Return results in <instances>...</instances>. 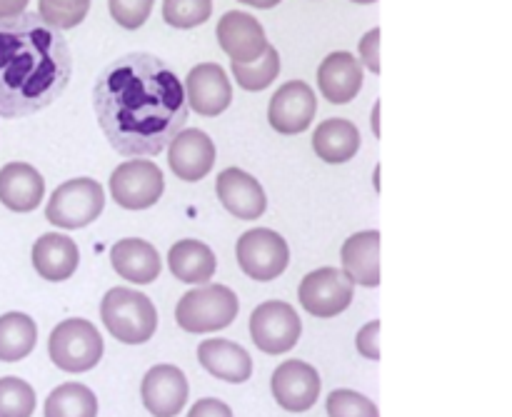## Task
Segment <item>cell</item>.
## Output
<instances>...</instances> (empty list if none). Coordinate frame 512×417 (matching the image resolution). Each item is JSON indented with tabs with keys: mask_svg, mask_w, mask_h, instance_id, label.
Wrapping results in <instances>:
<instances>
[{
	"mask_svg": "<svg viewBox=\"0 0 512 417\" xmlns=\"http://www.w3.org/2000/svg\"><path fill=\"white\" fill-rule=\"evenodd\" d=\"M313 150L325 163H348L360 150V130L345 118H330L315 128Z\"/></svg>",
	"mask_w": 512,
	"mask_h": 417,
	"instance_id": "cell-25",
	"label": "cell"
},
{
	"mask_svg": "<svg viewBox=\"0 0 512 417\" xmlns=\"http://www.w3.org/2000/svg\"><path fill=\"white\" fill-rule=\"evenodd\" d=\"M185 98L188 108H193L198 115L215 118L225 113L228 105L233 103V85H230L228 73L218 63H200L185 78Z\"/></svg>",
	"mask_w": 512,
	"mask_h": 417,
	"instance_id": "cell-13",
	"label": "cell"
},
{
	"mask_svg": "<svg viewBox=\"0 0 512 417\" xmlns=\"http://www.w3.org/2000/svg\"><path fill=\"white\" fill-rule=\"evenodd\" d=\"M100 318L108 333L125 345H143L158 330V310L148 295L133 288H113L100 303Z\"/></svg>",
	"mask_w": 512,
	"mask_h": 417,
	"instance_id": "cell-3",
	"label": "cell"
},
{
	"mask_svg": "<svg viewBox=\"0 0 512 417\" xmlns=\"http://www.w3.org/2000/svg\"><path fill=\"white\" fill-rule=\"evenodd\" d=\"M218 200L233 218L258 220L268 208V198L258 180L240 168H228L215 180Z\"/></svg>",
	"mask_w": 512,
	"mask_h": 417,
	"instance_id": "cell-17",
	"label": "cell"
},
{
	"mask_svg": "<svg viewBox=\"0 0 512 417\" xmlns=\"http://www.w3.org/2000/svg\"><path fill=\"white\" fill-rule=\"evenodd\" d=\"M155 0H108V10L118 25L128 30L143 28L153 13Z\"/></svg>",
	"mask_w": 512,
	"mask_h": 417,
	"instance_id": "cell-33",
	"label": "cell"
},
{
	"mask_svg": "<svg viewBox=\"0 0 512 417\" xmlns=\"http://www.w3.org/2000/svg\"><path fill=\"white\" fill-rule=\"evenodd\" d=\"M80 253L78 245L60 233H45L33 245V268L35 273L50 283H63L73 278L78 270Z\"/></svg>",
	"mask_w": 512,
	"mask_h": 417,
	"instance_id": "cell-21",
	"label": "cell"
},
{
	"mask_svg": "<svg viewBox=\"0 0 512 417\" xmlns=\"http://www.w3.org/2000/svg\"><path fill=\"white\" fill-rule=\"evenodd\" d=\"M110 263L113 270L123 280H130L135 285H148L153 280H158L163 263H160V255L148 240L140 238H125L110 248Z\"/></svg>",
	"mask_w": 512,
	"mask_h": 417,
	"instance_id": "cell-23",
	"label": "cell"
},
{
	"mask_svg": "<svg viewBox=\"0 0 512 417\" xmlns=\"http://www.w3.org/2000/svg\"><path fill=\"white\" fill-rule=\"evenodd\" d=\"M25 5H28V0H0V20L25 13Z\"/></svg>",
	"mask_w": 512,
	"mask_h": 417,
	"instance_id": "cell-37",
	"label": "cell"
},
{
	"mask_svg": "<svg viewBox=\"0 0 512 417\" xmlns=\"http://www.w3.org/2000/svg\"><path fill=\"white\" fill-rule=\"evenodd\" d=\"M300 333H303V323L298 313L293 305L283 300H268L250 315V338L255 348L268 355L290 353L298 345Z\"/></svg>",
	"mask_w": 512,
	"mask_h": 417,
	"instance_id": "cell-9",
	"label": "cell"
},
{
	"mask_svg": "<svg viewBox=\"0 0 512 417\" xmlns=\"http://www.w3.org/2000/svg\"><path fill=\"white\" fill-rule=\"evenodd\" d=\"M103 338L90 320L70 318L53 328L48 340V355L55 368L65 373H88L103 358Z\"/></svg>",
	"mask_w": 512,
	"mask_h": 417,
	"instance_id": "cell-5",
	"label": "cell"
},
{
	"mask_svg": "<svg viewBox=\"0 0 512 417\" xmlns=\"http://www.w3.org/2000/svg\"><path fill=\"white\" fill-rule=\"evenodd\" d=\"M35 390L20 378H0V417H33Z\"/></svg>",
	"mask_w": 512,
	"mask_h": 417,
	"instance_id": "cell-29",
	"label": "cell"
},
{
	"mask_svg": "<svg viewBox=\"0 0 512 417\" xmlns=\"http://www.w3.org/2000/svg\"><path fill=\"white\" fill-rule=\"evenodd\" d=\"M360 60L368 65L373 73H380V28L368 30L360 40Z\"/></svg>",
	"mask_w": 512,
	"mask_h": 417,
	"instance_id": "cell-35",
	"label": "cell"
},
{
	"mask_svg": "<svg viewBox=\"0 0 512 417\" xmlns=\"http://www.w3.org/2000/svg\"><path fill=\"white\" fill-rule=\"evenodd\" d=\"M320 380L318 370L303 360H285L275 368L270 390H273L275 403L288 413H308L320 398Z\"/></svg>",
	"mask_w": 512,
	"mask_h": 417,
	"instance_id": "cell-11",
	"label": "cell"
},
{
	"mask_svg": "<svg viewBox=\"0 0 512 417\" xmlns=\"http://www.w3.org/2000/svg\"><path fill=\"white\" fill-rule=\"evenodd\" d=\"M233 68V78L238 80L240 88L245 90H265L280 73V55L273 45L265 48V53L258 60H250V63H230Z\"/></svg>",
	"mask_w": 512,
	"mask_h": 417,
	"instance_id": "cell-28",
	"label": "cell"
},
{
	"mask_svg": "<svg viewBox=\"0 0 512 417\" xmlns=\"http://www.w3.org/2000/svg\"><path fill=\"white\" fill-rule=\"evenodd\" d=\"M45 417H98V398L80 383L58 385L45 400Z\"/></svg>",
	"mask_w": 512,
	"mask_h": 417,
	"instance_id": "cell-27",
	"label": "cell"
},
{
	"mask_svg": "<svg viewBox=\"0 0 512 417\" xmlns=\"http://www.w3.org/2000/svg\"><path fill=\"white\" fill-rule=\"evenodd\" d=\"M93 110L115 153L155 158L185 128L190 108L183 83L165 60L128 53L98 75Z\"/></svg>",
	"mask_w": 512,
	"mask_h": 417,
	"instance_id": "cell-1",
	"label": "cell"
},
{
	"mask_svg": "<svg viewBox=\"0 0 512 417\" xmlns=\"http://www.w3.org/2000/svg\"><path fill=\"white\" fill-rule=\"evenodd\" d=\"M240 3L253 5V8H263V10H268V8H275V5H278L280 0H240Z\"/></svg>",
	"mask_w": 512,
	"mask_h": 417,
	"instance_id": "cell-38",
	"label": "cell"
},
{
	"mask_svg": "<svg viewBox=\"0 0 512 417\" xmlns=\"http://www.w3.org/2000/svg\"><path fill=\"white\" fill-rule=\"evenodd\" d=\"M318 110V98L313 88L303 80H290L275 90L268 105V123L280 135H298L310 128Z\"/></svg>",
	"mask_w": 512,
	"mask_h": 417,
	"instance_id": "cell-12",
	"label": "cell"
},
{
	"mask_svg": "<svg viewBox=\"0 0 512 417\" xmlns=\"http://www.w3.org/2000/svg\"><path fill=\"white\" fill-rule=\"evenodd\" d=\"M378 340H380V320H373V323H368L365 328H360L358 338H355V348H358V353L363 355V358L378 363L380 360Z\"/></svg>",
	"mask_w": 512,
	"mask_h": 417,
	"instance_id": "cell-34",
	"label": "cell"
},
{
	"mask_svg": "<svg viewBox=\"0 0 512 417\" xmlns=\"http://www.w3.org/2000/svg\"><path fill=\"white\" fill-rule=\"evenodd\" d=\"M218 43L230 58V63H250L258 60L268 48L265 30L253 15L243 10H230L218 23Z\"/></svg>",
	"mask_w": 512,
	"mask_h": 417,
	"instance_id": "cell-16",
	"label": "cell"
},
{
	"mask_svg": "<svg viewBox=\"0 0 512 417\" xmlns=\"http://www.w3.org/2000/svg\"><path fill=\"white\" fill-rule=\"evenodd\" d=\"M105 193L93 178H75L53 190L45 208V220L63 230H80L100 218Z\"/></svg>",
	"mask_w": 512,
	"mask_h": 417,
	"instance_id": "cell-6",
	"label": "cell"
},
{
	"mask_svg": "<svg viewBox=\"0 0 512 417\" xmlns=\"http://www.w3.org/2000/svg\"><path fill=\"white\" fill-rule=\"evenodd\" d=\"M73 55L58 28L38 13L0 20V118H28L63 95Z\"/></svg>",
	"mask_w": 512,
	"mask_h": 417,
	"instance_id": "cell-2",
	"label": "cell"
},
{
	"mask_svg": "<svg viewBox=\"0 0 512 417\" xmlns=\"http://www.w3.org/2000/svg\"><path fill=\"white\" fill-rule=\"evenodd\" d=\"M188 417H233V410H230L223 400L203 398L190 408Z\"/></svg>",
	"mask_w": 512,
	"mask_h": 417,
	"instance_id": "cell-36",
	"label": "cell"
},
{
	"mask_svg": "<svg viewBox=\"0 0 512 417\" xmlns=\"http://www.w3.org/2000/svg\"><path fill=\"white\" fill-rule=\"evenodd\" d=\"M168 165L173 175L185 183H198L213 170L215 165V143L208 133L193 128L180 130L168 145Z\"/></svg>",
	"mask_w": 512,
	"mask_h": 417,
	"instance_id": "cell-15",
	"label": "cell"
},
{
	"mask_svg": "<svg viewBox=\"0 0 512 417\" xmlns=\"http://www.w3.org/2000/svg\"><path fill=\"white\" fill-rule=\"evenodd\" d=\"M298 298L315 318H335L353 303V280L338 268H318L305 275Z\"/></svg>",
	"mask_w": 512,
	"mask_h": 417,
	"instance_id": "cell-10",
	"label": "cell"
},
{
	"mask_svg": "<svg viewBox=\"0 0 512 417\" xmlns=\"http://www.w3.org/2000/svg\"><path fill=\"white\" fill-rule=\"evenodd\" d=\"M38 343V325L25 313L0 315V363L28 358Z\"/></svg>",
	"mask_w": 512,
	"mask_h": 417,
	"instance_id": "cell-26",
	"label": "cell"
},
{
	"mask_svg": "<svg viewBox=\"0 0 512 417\" xmlns=\"http://www.w3.org/2000/svg\"><path fill=\"white\" fill-rule=\"evenodd\" d=\"M235 255H238L240 270L258 283L280 278L290 263L288 243L283 235L270 228H253L240 235Z\"/></svg>",
	"mask_w": 512,
	"mask_h": 417,
	"instance_id": "cell-7",
	"label": "cell"
},
{
	"mask_svg": "<svg viewBox=\"0 0 512 417\" xmlns=\"http://www.w3.org/2000/svg\"><path fill=\"white\" fill-rule=\"evenodd\" d=\"M343 273L353 280V285L378 288L380 285V233L363 230L345 240L340 250Z\"/></svg>",
	"mask_w": 512,
	"mask_h": 417,
	"instance_id": "cell-22",
	"label": "cell"
},
{
	"mask_svg": "<svg viewBox=\"0 0 512 417\" xmlns=\"http://www.w3.org/2000/svg\"><path fill=\"white\" fill-rule=\"evenodd\" d=\"M328 415L330 417H380L378 405L365 395L353 393V390H333L328 395Z\"/></svg>",
	"mask_w": 512,
	"mask_h": 417,
	"instance_id": "cell-32",
	"label": "cell"
},
{
	"mask_svg": "<svg viewBox=\"0 0 512 417\" xmlns=\"http://www.w3.org/2000/svg\"><path fill=\"white\" fill-rule=\"evenodd\" d=\"M90 0H38V15L58 30L75 28L85 20Z\"/></svg>",
	"mask_w": 512,
	"mask_h": 417,
	"instance_id": "cell-31",
	"label": "cell"
},
{
	"mask_svg": "<svg viewBox=\"0 0 512 417\" xmlns=\"http://www.w3.org/2000/svg\"><path fill=\"white\" fill-rule=\"evenodd\" d=\"M188 378L175 365H155L145 373L140 398L153 417H175L188 403Z\"/></svg>",
	"mask_w": 512,
	"mask_h": 417,
	"instance_id": "cell-14",
	"label": "cell"
},
{
	"mask_svg": "<svg viewBox=\"0 0 512 417\" xmlns=\"http://www.w3.org/2000/svg\"><path fill=\"white\" fill-rule=\"evenodd\" d=\"M240 300L228 285H203L178 300L175 320L185 333L205 335L223 330L238 318Z\"/></svg>",
	"mask_w": 512,
	"mask_h": 417,
	"instance_id": "cell-4",
	"label": "cell"
},
{
	"mask_svg": "<svg viewBox=\"0 0 512 417\" xmlns=\"http://www.w3.org/2000/svg\"><path fill=\"white\" fill-rule=\"evenodd\" d=\"M163 190V170L153 160H125L110 175V195L125 210L153 208Z\"/></svg>",
	"mask_w": 512,
	"mask_h": 417,
	"instance_id": "cell-8",
	"label": "cell"
},
{
	"mask_svg": "<svg viewBox=\"0 0 512 417\" xmlns=\"http://www.w3.org/2000/svg\"><path fill=\"white\" fill-rule=\"evenodd\" d=\"M45 180L33 165L8 163L0 168V203L13 213H30L43 203Z\"/></svg>",
	"mask_w": 512,
	"mask_h": 417,
	"instance_id": "cell-18",
	"label": "cell"
},
{
	"mask_svg": "<svg viewBox=\"0 0 512 417\" xmlns=\"http://www.w3.org/2000/svg\"><path fill=\"white\" fill-rule=\"evenodd\" d=\"M213 15V0H163V18L173 28H198Z\"/></svg>",
	"mask_w": 512,
	"mask_h": 417,
	"instance_id": "cell-30",
	"label": "cell"
},
{
	"mask_svg": "<svg viewBox=\"0 0 512 417\" xmlns=\"http://www.w3.org/2000/svg\"><path fill=\"white\" fill-rule=\"evenodd\" d=\"M198 360L213 378L225 380V383L240 385L253 375V360H250L248 350L240 348L233 340H203L198 345Z\"/></svg>",
	"mask_w": 512,
	"mask_h": 417,
	"instance_id": "cell-20",
	"label": "cell"
},
{
	"mask_svg": "<svg viewBox=\"0 0 512 417\" xmlns=\"http://www.w3.org/2000/svg\"><path fill=\"white\" fill-rule=\"evenodd\" d=\"M318 85L323 90L325 100L335 105H345L360 93L363 88V68L353 53H330L318 68Z\"/></svg>",
	"mask_w": 512,
	"mask_h": 417,
	"instance_id": "cell-19",
	"label": "cell"
},
{
	"mask_svg": "<svg viewBox=\"0 0 512 417\" xmlns=\"http://www.w3.org/2000/svg\"><path fill=\"white\" fill-rule=\"evenodd\" d=\"M168 268L180 283L205 285L218 270L213 250L200 240H178L168 253Z\"/></svg>",
	"mask_w": 512,
	"mask_h": 417,
	"instance_id": "cell-24",
	"label": "cell"
},
{
	"mask_svg": "<svg viewBox=\"0 0 512 417\" xmlns=\"http://www.w3.org/2000/svg\"><path fill=\"white\" fill-rule=\"evenodd\" d=\"M353 3H360V5H370V3H378V0H353Z\"/></svg>",
	"mask_w": 512,
	"mask_h": 417,
	"instance_id": "cell-39",
	"label": "cell"
}]
</instances>
